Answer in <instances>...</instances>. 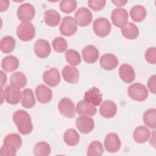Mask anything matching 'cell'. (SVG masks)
<instances>
[{"label":"cell","instance_id":"obj_1","mask_svg":"<svg viewBox=\"0 0 156 156\" xmlns=\"http://www.w3.org/2000/svg\"><path fill=\"white\" fill-rule=\"evenodd\" d=\"M13 120L18 130L22 135H28L32 132L33 125L29 114L23 110L16 111L13 115Z\"/></svg>","mask_w":156,"mask_h":156},{"label":"cell","instance_id":"obj_2","mask_svg":"<svg viewBox=\"0 0 156 156\" xmlns=\"http://www.w3.org/2000/svg\"><path fill=\"white\" fill-rule=\"evenodd\" d=\"M22 145V140L17 133H10L4 140L3 145L1 149V155L2 156H14L16 151Z\"/></svg>","mask_w":156,"mask_h":156},{"label":"cell","instance_id":"obj_3","mask_svg":"<svg viewBox=\"0 0 156 156\" xmlns=\"http://www.w3.org/2000/svg\"><path fill=\"white\" fill-rule=\"evenodd\" d=\"M16 34L21 40L24 41H30L35 36V27L30 21L22 22L17 27Z\"/></svg>","mask_w":156,"mask_h":156},{"label":"cell","instance_id":"obj_4","mask_svg":"<svg viewBox=\"0 0 156 156\" xmlns=\"http://www.w3.org/2000/svg\"><path fill=\"white\" fill-rule=\"evenodd\" d=\"M128 94L132 99L141 102L147 99L148 91L144 85L135 83L128 87Z\"/></svg>","mask_w":156,"mask_h":156},{"label":"cell","instance_id":"obj_5","mask_svg":"<svg viewBox=\"0 0 156 156\" xmlns=\"http://www.w3.org/2000/svg\"><path fill=\"white\" fill-rule=\"evenodd\" d=\"M93 30L101 37L107 36L111 30L110 22L105 18H98L93 22Z\"/></svg>","mask_w":156,"mask_h":156},{"label":"cell","instance_id":"obj_6","mask_svg":"<svg viewBox=\"0 0 156 156\" xmlns=\"http://www.w3.org/2000/svg\"><path fill=\"white\" fill-rule=\"evenodd\" d=\"M35 15V10L34 6L27 2L21 4L17 10V16L23 21H30Z\"/></svg>","mask_w":156,"mask_h":156},{"label":"cell","instance_id":"obj_7","mask_svg":"<svg viewBox=\"0 0 156 156\" xmlns=\"http://www.w3.org/2000/svg\"><path fill=\"white\" fill-rule=\"evenodd\" d=\"M75 20L69 16L63 18L60 26V32L62 35L69 37L73 35L77 31V27Z\"/></svg>","mask_w":156,"mask_h":156},{"label":"cell","instance_id":"obj_8","mask_svg":"<svg viewBox=\"0 0 156 156\" xmlns=\"http://www.w3.org/2000/svg\"><path fill=\"white\" fill-rule=\"evenodd\" d=\"M58 109L60 113L66 118H72L76 115L74 104L68 98H64L60 101L58 104Z\"/></svg>","mask_w":156,"mask_h":156},{"label":"cell","instance_id":"obj_9","mask_svg":"<svg viewBox=\"0 0 156 156\" xmlns=\"http://www.w3.org/2000/svg\"><path fill=\"white\" fill-rule=\"evenodd\" d=\"M91 12L86 7H80L76 12L74 20L77 25L85 27L89 25L92 21Z\"/></svg>","mask_w":156,"mask_h":156},{"label":"cell","instance_id":"obj_10","mask_svg":"<svg viewBox=\"0 0 156 156\" xmlns=\"http://www.w3.org/2000/svg\"><path fill=\"white\" fill-rule=\"evenodd\" d=\"M3 94L6 102L12 105L18 104L22 98V92L20 89L14 88L10 85L6 86Z\"/></svg>","mask_w":156,"mask_h":156},{"label":"cell","instance_id":"obj_11","mask_svg":"<svg viewBox=\"0 0 156 156\" xmlns=\"http://www.w3.org/2000/svg\"><path fill=\"white\" fill-rule=\"evenodd\" d=\"M111 20L113 24L118 27H122L128 21V13L125 9H115L112 12Z\"/></svg>","mask_w":156,"mask_h":156},{"label":"cell","instance_id":"obj_12","mask_svg":"<svg viewBox=\"0 0 156 156\" xmlns=\"http://www.w3.org/2000/svg\"><path fill=\"white\" fill-rule=\"evenodd\" d=\"M77 129L82 133L87 134L93 130L94 127V120L86 116H80L76 120Z\"/></svg>","mask_w":156,"mask_h":156},{"label":"cell","instance_id":"obj_13","mask_svg":"<svg viewBox=\"0 0 156 156\" xmlns=\"http://www.w3.org/2000/svg\"><path fill=\"white\" fill-rule=\"evenodd\" d=\"M104 146L108 152H116L121 147V141L117 134L110 133L107 134L104 140Z\"/></svg>","mask_w":156,"mask_h":156},{"label":"cell","instance_id":"obj_14","mask_svg":"<svg viewBox=\"0 0 156 156\" xmlns=\"http://www.w3.org/2000/svg\"><path fill=\"white\" fill-rule=\"evenodd\" d=\"M34 48L35 54L40 58H46L51 52V48L49 42L43 39L38 40L35 42Z\"/></svg>","mask_w":156,"mask_h":156},{"label":"cell","instance_id":"obj_15","mask_svg":"<svg viewBox=\"0 0 156 156\" xmlns=\"http://www.w3.org/2000/svg\"><path fill=\"white\" fill-rule=\"evenodd\" d=\"M43 80L44 82L50 87H55L60 82V75L58 70L55 68L44 72L43 74Z\"/></svg>","mask_w":156,"mask_h":156},{"label":"cell","instance_id":"obj_16","mask_svg":"<svg viewBox=\"0 0 156 156\" xmlns=\"http://www.w3.org/2000/svg\"><path fill=\"white\" fill-rule=\"evenodd\" d=\"M102 94L100 93L99 90L93 87L85 93L84 100L87 102L98 106L101 104L102 101Z\"/></svg>","mask_w":156,"mask_h":156},{"label":"cell","instance_id":"obj_17","mask_svg":"<svg viewBox=\"0 0 156 156\" xmlns=\"http://www.w3.org/2000/svg\"><path fill=\"white\" fill-rule=\"evenodd\" d=\"M35 94L38 101L42 104L48 103L52 98L51 90L43 84H40L36 87Z\"/></svg>","mask_w":156,"mask_h":156},{"label":"cell","instance_id":"obj_18","mask_svg":"<svg viewBox=\"0 0 156 156\" xmlns=\"http://www.w3.org/2000/svg\"><path fill=\"white\" fill-rule=\"evenodd\" d=\"M117 107L115 103L110 100L104 101L99 107V113L104 118H111L115 116Z\"/></svg>","mask_w":156,"mask_h":156},{"label":"cell","instance_id":"obj_19","mask_svg":"<svg viewBox=\"0 0 156 156\" xmlns=\"http://www.w3.org/2000/svg\"><path fill=\"white\" fill-rule=\"evenodd\" d=\"M82 54L83 60L90 64L94 63L98 60L99 56L98 49L93 45L85 46L82 51Z\"/></svg>","mask_w":156,"mask_h":156},{"label":"cell","instance_id":"obj_20","mask_svg":"<svg viewBox=\"0 0 156 156\" xmlns=\"http://www.w3.org/2000/svg\"><path fill=\"white\" fill-rule=\"evenodd\" d=\"M119 75L124 82L129 83L132 82L135 78V73L133 67L127 63L122 64L119 68Z\"/></svg>","mask_w":156,"mask_h":156},{"label":"cell","instance_id":"obj_21","mask_svg":"<svg viewBox=\"0 0 156 156\" xmlns=\"http://www.w3.org/2000/svg\"><path fill=\"white\" fill-rule=\"evenodd\" d=\"M119 62L117 57L110 53L102 55L100 58V65L105 70H112L117 67Z\"/></svg>","mask_w":156,"mask_h":156},{"label":"cell","instance_id":"obj_22","mask_svg":"<svg viewBox=\"0 0 156 156\" xmlns=\"http://www.w3.org/2000/svg\"><path fill=\"white\" fill-rule=\"evenodd\" d=\"M63 79L70 83H76L79 79V72L78 69L73 66H65L62 71Z\"/></svg>","mask_w":156,"mask_h":156},{"label":"cell","instance_id":"obj_23","mask_svg":"<svg viewBox=\"0 0 156 156\" xmlns=\"http://www.w3.org/2000/svg\"><path fill=\"white\" fill-rule=\"evenodd\" d=\"M97 112L94 105L87 102L85 100L80 101L76 105V112L82 116H94Z\"/></svg>","mask_w":156,"mask_h":156},{"label":"cell","instance_id":"obj_24","mask_svg":"<svg viewBox=\"0 0 156 156\" xmlns=\"http://www.w3.org/2000/svg\"><path fill=\"white\" fill-rule=\"evenodd\" d=\"M121 33L124 37L129 40L136 39L139 35L138 27L133 23L128 22L121 27Z\"/></svg>","mask_w":156,"mask_h":156},{"label":"cell","instance_id":"obj_25","mask_svg":"<svg viewBox=\"0 0 156 156\" xmlns=\"http://www.w3.org/2000/svg\"><path fill=\"white\" fill-rule=\"evenodd\" d=\"M19 66V60L14 55L5 57L1 62V67L6 72H12L16 69Z\"/></svg>","mask_w":156,"mask_h":156},{"label":"cell","instance_id":"obj_26","mask_svg":"<svg viewBox=\"0 0 156 156\" xmlns=\"http://www.w3.org/2000/svg\"><path fill=\"white\" fill-rule=\"evenodd\" d=\"M149 130L144 126H139L136 127L133 132V139L138 143H144L146 142L150 137Z\"/></svg>","mask_w":156,"mask_h":156},{"label":"cell","instance_id":"obj_27","mask_svg":"<svg viewBox=\"0 0 156 156\" xmlns=\"http://www.w3.org/2000/svg\"><path fill=\"white\" fill-rule=\"evenodd\" d=\"M10 83L13 87L20 89L26 85L27 77L22 72H15L11 75Z\"/></svg>","mask_w":156,"mask_h":156},{"label":"cell","instance_id":"obj_28","mask_svg":"<svg viewBox=\"0 0 156 156\" xmlns=\"http://www.w3.org/2000/svg\"><path fill=\"white\" fill-rule=\"evenodd\" d=\"M44 20L46 24L51 27L57 26L61 20L60 14L55 10H48L44 13Z\"/></svg>","mask_w":156,"mask_h":156},{"label":"cell","instance_id":"obj_29","mask_svg":"<svg viewBox=\"0 0 156 156\" xmlns=\"http://www.w3.org/2000/svg\"><path fill=\"white\" fill-rule=\"evenodd\" d=\"M21 105L26 108H31L35 105V99L31 89L26 88L22 91Z\"/></svg>","mask_w":156,"mask_h":156},{"label":"cell","instance_id":"obj_30","mask_svg":"<svg viewBox=\"0 0 156 156\" xmlns=\"http://www.w3.org/2000/svg\"><path fill=\"white\" fill-rule=\"evenodd\" d=\"M147 12L146 9L140 5H136L132 7L130 10V16L132 20L135 22L143 21L146 16Z\"/></svg>","mask_w":156,"mask_h":156},{"label":"cell","instance_id":"obj_31","mask_svg":"<svg viewBox=\"0 0 156 156\" xmlns=\"http://www.w3.org/2000/svg\"><path fill=\"white\" fill-rule=\"evenodd\" d=\"M63 138L65 143L67 145L74 146L77 145L79 142L80 136L75 129L70 128L65 131Z\"/></svg>","mask_w":156,"mask_h":156},{"label":"cell","instance_id":"obj_32","mask_svg":"<svg viewBox=\"0 0 156 156\" xmlns=\"http://www.w3.org/2000/svg\"><path fill=\"white\" fill-rule=\"evenodd\" d=\"M16 41L11 36L4 37L0 41V49L4 53H10L15 49Z\"/></svg>","mask_w":156,"mask_h":156},{"label":"cell","instance_id":"obj_33","mask_svg":"<svg viewBox=\"0 0 156 156\" xmlns=\"http://www.w3.org/2000/svg\"><path fill=\"white\" fill-rule=\"evenodd\" d=\"M33 152L34 154L36 156H47L51 154V149L50 145L48 143L41 141L35 144Z\"/></svg>","mask_w":156,"mask_h":156},{"label":"cell","instance_id":"obj_34","mask_svg":"<svg viewBox=\"0 0 156 156\" xmlns=\"http://www.w3.org/2000/svg\"><path fill=\"white\" fill-rule=\"evenodd\" d=\"M155 118L156 110L155 108H151L146 110L143 115V121L145 125L149 128L155 129L156 127Z\"/></svg>","mask_w":156,"mask_h":156},{"label":"cell","instance_id":"obj_35","mask_svg":"<svg viewBox=\"0 0 156 156\" xmlns=\"http://www.w3.org/2000/svg\"><path fill=\"white\" fill-rule=\"evenodd\" d=\"M104 153V149L101 142L98 141H92L88 147L87 155L88 156H100Z\"/></svg>","mask_w":156,"mask_h":156},{"label":"cell","instance_id":"obj_36","mask_svg":"<svg viewBox=\"0 0 156 156\" xmlns=\"http://www.w3.org/2000/svg\"><path fill=\"white\" fill-rule=\"evenodd\" d=\"M65 58L66 62L73 66H75L80 64L81 58L79 53L73 49H69L65 54Z\"/></svg>","mask_w":156,"mask_h":156},{"label":"cell","instance_id":"obj_37","mask_svg":"<svg viewBox=\"0 0 156 156\" xmlns=\"http://www.w3.org/2000/svg\"><path fill=\"white\" fill-rule=\"evenodd\" d=\"M77 1L76 0H63L60 2V9L65 13H69L76 10Z\"/></svg>","mask_w":156,"mask_h":156},{"label":"cell","instance_id":"obj_38","mask_svg":"<svg viewBox=\"0 0 156 156\" xmlns=\"http://www.w3.org/2000/svg\"><path fill=\"white\" fill-rule=\"evenodd\" d=\"M52 45L54 49L57 52H63L67 49L68 44L65 39L61 37L55 38L52 42Z\"/></svg>","mask_w":156,"mask_h":156},{"label":"cell","instance_id":"obj_39","mask_svg":"<svg viewBox=\"0 0 156 156\" xmlns=\"http://www.w3.org/2000/svg\"><path fill=\"white\" fill-rule=\"evenodd\" d=\"M145 58L146 61L151 64L156 63V49L155 47L148 48L145 52Z\"/></svg>","mask_w":156,"mask_h":156},{"label":"cell","instance_id":"obj_40","mask_svg":"<svg viewBox=\"0 0 156 156\" xmlns=\"http://www.w3.org/2000/svg\"><path fill=\"white\" fill-rule=\"evenodd\" d=\"M106 4L105 0H90L88 1V4L90 8L94 11H98L103 9Z\"/></svg>","mask_w":156,"mask_h":156},{"label":"cell","instance_id":"obj_41","mask_svg":"<svg viewBox=\"0 0 156 156\" xmlns=\"http://www.w3.org/2000/svg\"><path fill=\"white\" fill-rule=\"evenodd\" d=\"M155 75H153L148 80L147 86L149 90L153 93L155 94Z\"/></svg>","mask_w":156,"mask_h":156},{"label":"cell","instance_id":"obj_42","mask_svg":"<svg viewBox=\"0 0 156 156\" xmlns=\"http://www.w3.org/2000/svg\"><path fill=\"white\" fill-rule=\"evenodd\" d=\"M9 5L8 1H1V12L6 10Z\"/></svg>","mask_w":156,"mask_h":156},{"label":"cell","instance_id":"obj_43","mask_svg":"<svg viewBox=\"0 0 156 156\" xmlns=\"http://www.w3.org/2000/svg\"><path fill=\"white\" fill-rule=\"evenodd\" d=\"M112 2L118 7H122L124 6L126 3H127V1H121V0H118V1H112Z\"/></svg>","mask_w":156,"mask_h":156},{"label":"cell","instance_id":"obj_44","mask_svg":"<svg viewBox=\"0 0 156 156\" xmlns=\"http://www.w3.org/2000/svg\"><path fill=\"white\" fill-rule=\"evenodd\" d=\"M1 73V88L2 87V86L5 83L6 81H7V76L2 71H0Z\"/></svg>","mask_w":156,"mask_h":156}]
</instances>
